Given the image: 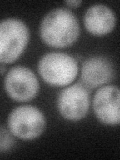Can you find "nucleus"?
Wrapping results in <instances>:
<instances>
[{
	"label": "nucleus",
	"instance_id": "nucleus-9",
	"mask_svg": "<svg viewBox=\"0 0 120 160\" xmlns=\"http://www.w3.org/2000/svg\"><path fill=\"white\" fill-rule=\"evenodd\" d=\"M115 24H116L115 13L106 5H92L85 12V28L92 35L96 36L106 35L114 29Z\"/></svg>",
	"mask_w": 120,
	"mask_h": 160
},
{
	"label": "nucleus",
	"instance_id": "nucleus-3",
	"mask_svg": "<svg viewBox=\"0 0 120 160\" xmlns=\"http://www.w3.org/2000/svg\"><path fill=\"white\" fill-rule=\"evenodd\" d=\"M29 37V29L21 20H3L0 24V61L3 64L16 61L26 48Z\"/></svg>",
	"mask_w": 120,
	"mask_h": 160
},
{
	"label": "nucleus",
	"instance_id": "nucleus-4",
	"mask_svg": "<svg viewBox=\"0 0 120 160\" xmlns=\"http://www.w3.org/2000/svg\"><path fill=\"white\" fill-rule=\"evenodd\" d=\"M45 117L37 107L23 105L12 110L8 118L9 131L19 139L32 140L39 137L45 129Z\"/></svg>",
	"mask_w": 120,
	"mask_h": 160
},
{
	"label": "nucleus",
	"instance_id": "nucleus-1",
	"mask_svg": "<svg viewBox=\"0 0 120 160\" xmlns=\"http://www.w3.org/2000/svg\"><path fill=\"white\" fill-rule=\"evenodd\" d=\"M80 27L76 16L68 9L56 8L44 16L40 24L42 41L51 47L63 48L77 40Z\"/></svg>",
	"mask_w": 120,
	"mask_h": 160
},
{
	"label": "nucleus",
	"instance_id": "nucleus-2",
	"mask_svg": "<svg viewBox=\"0 0 120 160\" xmlns=\"http://www.w3.org/2000/svg\"><path fill=\"white\" fill-rule=\"evenodd\" d=\"M38 71L46 83L52 86H66L77 76L78 64L66 53L51 52L40 59Z\"/></svg>",
	"mask_w": 120,
	"mask_h": 160
},
{
	"label": "nucleus",
	"instance_id": "nucleus-7",
	"mask_svg": "<svg viewBox=\"0 0 120 160\" xmlns=\"http://www.w3.org/2000/svg\"><path fill=\"white\" fill-rule=\"evenodd\" d=\"M93 110L101 123L120 124V88L114 85L99 88L93 98Z\"/></svg>",
	"mask_w": 120,
	"mask_h": 160
},
{
	"label": "nucleus",
	"instance_id": "nucleus-6",
	"mask_svg": "<svg viewBox=\"0 0 120 160\" xmlns=\"http://www.w3.org/2000/svg\"><path fill=\"white\" fill-rule=\"evenodd\" d=\"M57 104L60 114L65 119L78 121L86 116L89 110V93L82 84H73L60 92Z\"/></svg>",
	"mask_w": 120,
	"mask_h": 160
},
{
	"label": "nucleus",
	"instance_id": "nucleus-5",
	"mask_svg": "<svg viewBox=\"0 0 120 160\" xmlns=\"http://www.w3.org/2000/svg\"><path fill=\"white\" fill-rule=\"evenodd\" d=\"M4 87L11 99L18 102H27L37 95L39 82L29 68L15 66L5 76Z\"/></svg>",
	"mask_w": 120,
	"mask_h": 160
},
{
	"label": "nucleus",
	"instance_id": "nucleus-10",
	"mask_svg": "<svg viewBox=\"0 0 120 160\" xmlns=\"http://www.w3.org/2000/svg\"><path fill=\"white\" fill-rule=\"evenodd\" d=\"M11 132H8L4 126L1 127V133H0V150L4 153L13 146L14 140L11 136Z\"/></svg>",
	"mask_w": 120,
	"mask_h": 160
},
{
	"label": "nucleus",
	"instance_id": "nucleus-8",
	"mask_svg": "<svg viewBox=\"0 0 120 160\" xmlns=\"http://www.w3.org/2000/svg\"><path fill=\"white\" fill-rule=\"evenodd\" d=\"M114 76V69L108 59L94 56L84 61L81 68V79L90 88L99 87L108 83Z\"/></svg>",
	"mask_w": 120,
	"mask_h": 160
},
{
	"label": "nucleus",
	"instance_id": "nucleus-11",
	"mask_svg": "<svg viewBox=\"0 0 120 160\" xmlns=\"http://www.w3.org/2000/svg\"><path fill=\"white\" fill-rule=\"evenodd\" d=\"M65 4L68 5V6H70V7H77V6H79V5L82 4V1L81 0H72V1H66Z\"/></svg>",
	"mask_w": 120,
	"mask_h": 160
},
{
	"label": "nucleus",
	"instance_id": "nucleus-12",
	"mask_svg": "<svg viewBox=\"0 0 120 160\" xmlns=\"http://www.w3.org/2000/svg\"><path fill=\"white\" fill-rule=\"evenodd\" d=\"M1 74H4V66L3 65L1 66Z\"/></svg>",
	"mask_w": 120,
	"mask_h": 160
}]
</instances>
